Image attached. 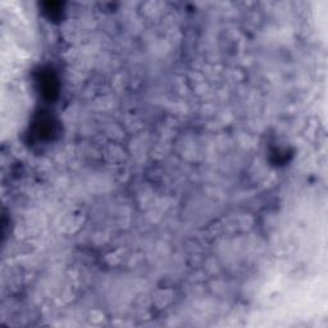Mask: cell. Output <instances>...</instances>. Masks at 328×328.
Instances as JSON below:
<instances>
[{
  "mask_svg": "<svg viewBox=\"0 0 328 328\" xmlns=\"http://www.w3.org/2000/svg\"><path fill=\"white\" fill-rule=\"evenodd\" d=\"M55 85H57V80L51 73H44L40 78V86L42 89V94L48 95L49 98H51V95L55 94V90H57Z\"/></svg>",
  "mask_w": 328,
  "mask_h": 328,
  "instance_id": "6da1fadb",
  "label": "cell"
}]
</instances>
